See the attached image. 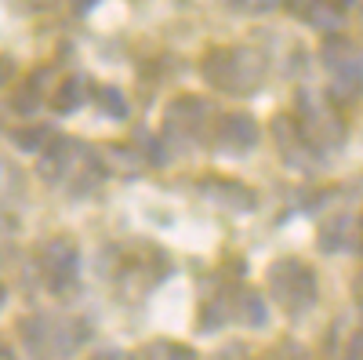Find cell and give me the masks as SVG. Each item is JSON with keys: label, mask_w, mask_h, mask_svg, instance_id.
I'll list each match as a JSON object with an SVG mask.
<instances>
[{"label": "cell", "mask_w": 363, "mask_h": 360, "mask_svg": "<svg viewBox=\"0 0 363 360\" xmlns=\"http://www.w3.org/2000/svg\"><path fill=\"white\" fill-rule=\"evenodd\" d=\"M0 298H4V288H0Z\"/></svg>", "instance_id": "obj_1"}]
</instances>
